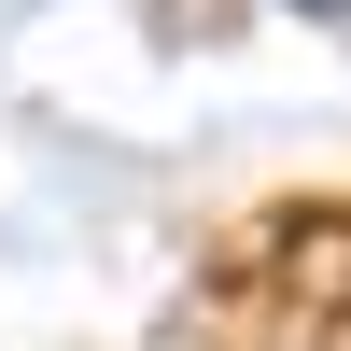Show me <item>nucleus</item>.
Instances as JSON below:
<instances>
[{"label":"nucleus","mask_w":351,"mask_h":351,"mask_svg":"<svg viewBox=\"0 0 351 351\" xmlns=\"http://www.w3.org/2000/svg\"><path fill=\"white\" fill-rule=\"evenodd\" d=\"M253 351H351V211H267L239 253Z\"/></svg>","instance_id":"1"}]
</instances>
